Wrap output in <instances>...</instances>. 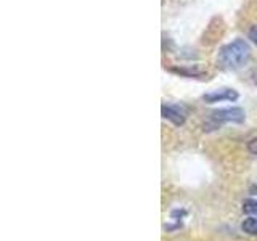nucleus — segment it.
<instances>
[{
	"label": "nucleus",
	"instance_id": "nucleus-1",
	"mask_svg": "<svg viewBox=\"0 0 257 241\" xmlns=\"http://www.w3.org/2000/svg\"><path fill=\"white\" fill-rule=\"evenodd\" d=\"M249 58H251V47H249L246 40L236 39L220 48L219 55H217V63L223 69L236 71L243 68L249 61Z\"/></svg>",
	"mask_w": 257,
	"mask_h": 241
},
{
	"label": "nucleus",
	"instance_id": "nucleus-2",
	"mask_svg": "<svg viewBox=\"0 0 257 241\" xmlns=\"http://www.w3.org/2000/svg\"><path fill=\"white\" fill-rule=\"evenodd\" d=\"M246 119V112L241 108H223V109H217L211 112V116L204 123L203 129L204 132H212L217 131L223 123H235V124H243Z\"/></svg>",
	"mask_w": 257,
	"mask_h": 241
},
{
	"label": "nucleus",
	"instance_id": "nucleus-3",
	"mask_svg": "<svg viewBox=\"0 0 257 241\" xmlns=\"http://www.w3.org/2000/svg\"><path fill=\"white\" fill-rule=\"evenodd\" d=\"M161 114L164 119L171 120V123L177 127H180L185 124L188 116V109L183 106V104H172V103H164L163 108H161Z\"/></svg>",
	"mask_w": 257,
	"mask_h": 241
},
{
	"label": "nucleus",
	"instance_id": "nucleus-4",
	"mask_svg": "<svg viewBox=\"0 0 257 241\" xmlns=\"http://www.w3.org/2000/svg\"><path fill=\"white\" fill-rule=\"evenodd\" d=\"M239 98V95L236 90L228 87L215 88L212 92H207L203 95V100L206 103H220V101H236Z\"/></svg>",
	"mask_w": 257,
	"mask_h": 241
},
{
	"label": "nucleus",
	"instance_id": "nucleus-5",
	"mask_svg": "<svg viewBox=\"0 0 257 241\" xmlns=\"http://www.w3.org/2000/svg\"><path fill=\"white\" fill-rule=\"evenodd\" d=\"M241 230L251 236H257V217L251 215V217H247V219H244L243 223H241Z\"/></svg>",
	"mask_w": 257,
	"mask_h": 241
},
{
	"label": "nucleus",
	"instance_id": "nucleus-6",
	"mask_svg": "<svg viewBox=\"0 0 257 241\" xmlns=\"http://www.w3.org/2000/svg\"><path fill=\"white\" fill-rule=\"evenodd\" d=\"M243 212L249 215H257V199L254 198H247L243 201Z\"/></svg>",
	"mask_w": 257,
	"mask_h": 241
},
{
	"label": "nucleus",
	"instance_id": "nucleus-7",
	"mask_svg": "<svg viewBox=\"0 0 257 241\" xmlns=\"http://www.w3.org/2000/svg\"><path fill=\"white\" fill-rule=\"evenodd\" d=\"M247 151L251 153V155L257 156V137H254V139L247 142Z\"/></svg>",
	"mask_w": 257,
	"mask_h": 241
},
{
	"label": "nucleus",
	"instance_id": "nucleus-8",
	"mask_svg": "<svg viewBox=\"0 0 257 241\" xmlns=\"http://www.w3.org/2000/svg\"><path fill=\"white\" fill-rule=\"evenodd\" d=\"M247 37L251 39V42L257 47V24H254V26L249 29V32H247Z\"/></svg>",
	"mask_w": 257,
	"mask_h": 241
},
{
	"label": "nucleus",
	"instance_id": "nucleus-9",
	"mask_svg": "<svg viewBox=\"0 0 257 241\" xmlns=\"http://www.w3.org/2000/svg\"><path fill=\"white\" fill-rule=\"evenodd\" d=\"M252 82L254 85H257V71H254V74H252Z\"/></svg>",
	"mask_w": 257,
	"mask_h": 241
}]
</instances>
